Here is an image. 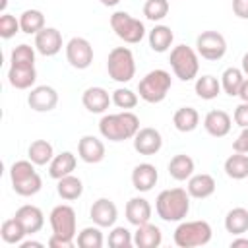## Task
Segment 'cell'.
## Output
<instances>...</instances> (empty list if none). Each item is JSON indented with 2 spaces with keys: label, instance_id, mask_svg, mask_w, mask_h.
<instances>
[{
  "label": "cell",
  "instance_id": "cell-11",
  "mask_svg": "<svg viewBox=\"0 0 248 248\" xmlns=\"http://www.w3.org/2000/svg\"><path fill=\"white\" fill-rule=\"evenodd\" d=\"M27 105L35 112H48L58 105V93L50 85H37L27 95Z\"/></svg>",
  "mask_w": 248,
  "mask_h": 248
},
{
  "label": "cell",
  "instance_id": "cell-38",
  "mask_svg": "<svg viewBox=\"0 0 248 248\" xmlns=\"http://www.w3.org/2000/svg\"><path fill=\"white\" fill-rule=\"evenodd\" d=\"M169 14V0H145L143 16L149 21H161Z\"/></svg>",
  "mask_w": 248,
  "mask_h": 248
},
{
  "label": "cell",
  "instance_id": "cell-20",
  "mask_svg": "<svg viewBox=\"0 0 248 248\" xmlns=\"http://www.w3.org/2000/svg\"><path fill=\"white\" fill-rule=\"evenodd\" d=\"M151 213H153L151 203L145 198H140L138 196V198L128 200V203H126V219L134 227H140L143 223H149Z\"/></svg>",
  "mask_w": 248,
  "mask_h": 248
},
{
  "label": "cell",
  "instance_id": "cell-41",
  "mask_svg": "<svg viewBox=\"0 0 248 248\" xmlns=\"http://www.w3.org/2000/svg\"><path fill=\"white\" fill-rule=\"evenodd\" d=\"M134 244V236L126 227H114L108 232V246L112 248H130Z\"/></svg>",
  "mask_w": 248,
  "mask_h": 248
},
{
  "label": "cell",
  "instance_id": "cell-9",
  "mask_svg": "<svg viewBox=\"0 0 248 248\" xmlns=\"http://www.w3.org/2000/svg\"><path fill=\"white\" fill-rule=\"evenodd\" d=\"M52 232L58 236H66V238H74L76 240V211L72 205L60 203L56 207H52L50 215H48Z\"/></svg>",
  "mask_w": 248,
  "mask_h": 248
},
{
  "label": "cell",
  "instance_id": "cell-49",
  "mask_svg": "<svg viewBox=\"0 0 248 248\" xmlns=\"http://www.w3.org/2000/svg\"><path fill=\"white\" fill-rule=\"evenodd\" d=\"M238 246L248 248V238H232L231 240V248H238Z\"/></svg>",
  "mask_w": 248,
  "mask_h": 248
},
{
  "label": "cell",
  "instance_id": "cell-22",
  "mask_svg": "<svg viewBox=\"0 0 248 248\" xmlns=\"http://www.w3.org/2000/svg\"><path fill=\"white\" fill-rule=\"evenodd\" d=\"M8 81H10V85L16 87V89H29V87H33L35 81H37V70H35V66H17V64H10Z\"/></svg>",
  "mask_w": 248,
  "mask_h": 248
},
{
  "label": "cell",
  "instance_id": "cell-2",
  "mask_svg": "<svg viewBox=\"0 0 248 248\" xmlns=\"http://www.w3.org/2000/svg\"><path fill=\"white\" fill-rule=\"evenodd\" d=\"M155 211L163 221H182L190 211V194L184 188L163 190L155 200Z\"/></svg>",
  "mask_w": 248,
  "mask_h": 248
},
{
  "label": "cell",
  "instance_id": "cell-17",
  "mask_svg": "<svg viewBox=\"0 0 248 248\" xmlns=\"http://www.w3.org/2000/svg\"><path fill=\"white\" fill-rule=\"evenodd\" d=\"M203 128L213 138H225L232 128V118L225 110H209L203 118Z\"/></svg>",
  "mask_w": 248,
  "mask_h": 248
},
{
  "label": "cell",
  "instance_id": "cell-13",
  "mask_svg": "<svg viewBox=\"0 0 248 248\" xmlns=\"http://www.w3.org/2000/svg\"><path fill=\"white\" fill-rule=\"evenodd\" d=\"M89 217L93 219V223L101 229H107V227H112L118 219V209L114 205L112 200L108 198H99L97 202H93L91 209H89Z\"/></svg>",
  "mask_w": 248,
  "mask_h": 248
},
{
  "label": "cell",
  "instance_id": "cell-45",
  "mask_svg": "<svg viewBox=\"0 0 248 248\" xmlns=\"http://www.w3.org/2000/svg\"><path fill=\"white\" fill-rule=\"evenodd\" d=\"M48 246H50V248H72V246H74V238L58 236V234L52 232V236L48 238Z\"/></svg>",
  "mask_w": 248,
  "mask_h": 248
},
{
  "label": "cell",
  "instance_id": "cell-46",
  "mask_svg": "<svg viewBox=\"0 0 248 248\" xmlns=\"http://www.w3.org/2000/svg\"><path fill=\"white\" fill-rule=\"evenodd\" d=\"M232 12L240 19H248V0H232Z\"/></svg>",
  "mask_w": 248,
  "mask_h": 248
},
{
  "label": "cell",
  "instance_id": "cell-47",
  "mask_svg": "<svg viewBox=\"0 0 248 248\" xmlns=\"http://www.w3.org/2000/svg\"><path fill=\"white\" fill-rule=\"evenodd\" d=\"M238 97L242 99V103H248V78H244L242 87H240V91H238Z\"/></svg>",
  "mask_w": 248,
  "mask_h": 248
},
{
  "label": "cell",
  "instance_id": "cell-7",
  "mask_svg": "<svg viewBox=\"0 0 248 248\" xmlns=\"http://www.w3.org/2000/svg\"><path fill=\"white\" fill-rule=\"evenodd\" d=\"M110 27H112L114 35L128 45H138L145 37L143 21L132 17L128 12H114L110 16Z\"/></svg>",
  "mask_w": 248,
  "mask_h": 248
},
{
  "label": "cell",
  "instance_id": "cell-36",
  "mask_svg": "<svg viewBox=\"0 0 248 248\" xmlns=\"http://www.w3.org/2000/svg\"><path fill=\"white\" fill-rule=\"evenodd\" d=\"M12 188L17 196H23V198H29V196H35L41 188H43V180L39 176V172L35 170L33 174L17 180V182H12Z\"/></svg>",
  "mask_w": 248,
  "mask_h": 248
},
{
  "label": "cell",
  "instance_id": "cell-51",
  "mask_svg": "<svg viewBox=\"0 0 248 248\" xmlns=\"http://www.w3.org/2000/svg\"><path fill=\"white\" fill-rule=\"evenodd\" d=\"M120 0H101V4L103 6H107V8H112V6H116Z\"/></svg>",
  "mask_w": 248,
  "mask_h": 248
},
{
  "label": "cell",
  "instance_id": "cell-25",
  "mask_svg": "<svg viewBox=\"0 0 248 248\" xmlns=\"http://www.w3.org/2000/svg\"><path fill=\"white\" fill-rule=\"evenodd\" d=\"M172 124L182 134L194 132L198 128V124H200V114H198V110L194 107H180L172 114Z\"/></svg>",
  "mask_w": 248,
  "mask_h": 248
},
{
  "label": "cell",
  "instance_id": "cell-43",
  "mask_svg": "<svg viewBox=\"0 0 248 248\" xmlns=\"http://www.w3.org/2000/svg\"><path fill=\"white\" fill-rule=\"evenodd\" d=\"M232 118H234V122H236L240 128H248V103H240V105L234 108Z\"/></svg>",
  "mask_w": 248,
  "mask_h": 248
},
{
  "label": "cell",
  "instance_id": "cell-23",
  "mask_svg": "<svg viewBox=\"0 0 248 248\" xmlns=\"http://www.w3.org/2000/svg\"><path fill=\"white\" fill-rule=\"evenodd\" d=\"M76 165H78L76 155L72 151H62V153L54 155L52 161L48 163V174H50V178L60 180L62 176L72 174L74 169H76Z\"/></svg>",
  "mask_w": 248,
  "mask_h": 248
},
{
  "label": "cell",
  "instance_id": "cell-21",
  "mask_svg": "<svg viewBox=\"0 0 248 248\" xmlns=\"http://www.w3.org/2000/svg\"><path fill=\"white\" fill-rule=\"evenodd\" d=\"M217 184H215V178L207 172H202V174H192L188 178V194L190 198H196V200H205L209 198L213 192H215Z\"/></svg>",
  "mask_w": 248,
  "mask_h": 248
},
{
  "label": "cell",
  "instance_id": "cell-44",
  "mask_svg": "<svg viewBox=\"0 0 248 248\" xmlns=\"http://www.w3.org/2000/svg\"><path fill=\"white\" fill-rule=\"evenodd\" d=\"M232 149L236 153H248V128H242V132L232 141Z\"/></svg>",
  "mask_w": 248,
  "mask_h": 248
},
{
  "label": "cell",
  "instance_id": "cell-48",
  "mask_svg": "<svg viewBox=\"0 0 248 248\" xmlns=\"http://www.w3.org/2000/svg\"><path fill=\"white\" fill-rule=\"evenodd\" d=\"M19 248H43V242H37V240H23L19 244Z\"/></svg>",
  "mask_w": 248,
  "mask_h": 248
},
{
  "label": "cell",
  "instance_id": "cell-34",
  "mask_svg": "<svg viewBox=\"0 0 248 248\" xmlns=\"http://www.w3.org/2000/svg\"><path fill=\"white\" fill-rule=\"evenodd\" d=\"M242 81H244V72L240 68H227L221 76V89L231 95V97H238V91L242 87Z\"/></svg>",
  "mask_w": 248,
  "mask_h": 248
},
{
  "label": "cell",
  "instance_id": "cell-4",
  "mask_svg": "<svg viewBox=\"0 0 248 248\" xmlns=\"http://www.w3.org/2000/svg\"><path fill=\"white\" fill-rule=\"evenodd\" d=\"M198 52L188 46V45H176L172 46L170 50V56H169V62H170V68L174 72V76L180 79V81H192L194 78H198V72H200V60H198Z\"/></svg>",
  "mask_w": 248,
  "mask_h": 248
},
{
  "label": "cell",
  "instance_id": "cell-1",
  "mask_svg": "<svg viewBox=\"0 0 248 248\" xmlns=\"http://www.w3.org/2000/svg\"><path fill=\"white\" fill-rule=\"evenodd\" d=\"M138 130H140V118L130 110H122L116 114H105L99 120V132L108 141L134 140Z\"/></svg>",
  "mask_w": 248,
  "mask_h": 248
},
{
  "label": "cell",
  "instance_id": "cell-19",
  "mask_svg": "<svg viewBox=\"0 0 248 248\" xmlns=\"http://www.w3.org/2000/svg\"><path fill=\"white\" fill-rule=\"evenodd\" d=\"M14 217L23 225V229L27 231V234L39 232V231L43 229V225H45V215H43V211H41L37 205H31V203L21 205V207L16 211Z\"/></svg>",
  "mask_w": 248,
  "mask_h": 248
},
{
  "label": "cell",
  "instance_id": "cell-40",
  "mask_svg": "<svg viewBox=\"0 0 248 248\" xmlns=\"http://www.w3.org/2000/svg\"><path fill=\"white\" fill-rule=\"evenodd\" d=\"M112 103L118 107V108H124V110H130L138 105V93H134L132 89L128 87H118L112 91Z\"/></svg>",
  "mask_w": 248,
  "mask_h": 248
},
{
  "label": "cell",
  "instance_id": "cell-8",
  "mask_svg": "<svg viewBox=\"0 0 248 248\" xmlns=\"http://www.w3.org/2000/svg\"><path fill=\"white\" fill-rule=\"evenodd\" d=\"M196 52L211 62H217L227 52V41L219 31H203L196 37Z\"/></svg>",
  "mask_w": 248,
  "mask_h": 248
},
{
  "label": "cell",
  "instance_id": "cell-37",
  "mask_svg": "<svg viewBox=\"0 0 248 248\" xmlns=\"http://www.w3.org/2000/svg\"><path fill=\"white\" fill-rule=\"evenodd\" d=\"M76 242L79 248H101L103 246V232H101V227H85L81 229V232H78L76 236Z\"/></svg>",
  "mask_w": 248,
  "mask_h": 248
},
{
  "label": "cell",
  "instance_id": "cell-30",
  "mask_svg": "<svg viewBox=\"0 0 248 248\" xmlns=\"http://www.w3.org/2000/svg\"><path fill=\"white\" fill-rule=\"evenodd\" d=\"M149 46L151 50L155 52H167L174 41V35L170 31V27L167 25H155L151 31H149Z\"/></svg>",
  "mask_w": 248,
  "mask_h": 248
},
{
  "label": "cell",
  "instance_id": "cell-50",
  "mask_svg": "<svg viewBox=\"0 0 248 248\" xmlns=\"http://www.w3.org/2000/svg\"><path fill=\"white\" fill-rule=\"evenodd\" d=\"M240 70L244 72V76H248V52L242 56V68Z\"/></svg>",
  "mask_w": 248,
  "mask_h": 248
},
{
  "label": "cell",
  "instance_id": "cell-24",
  "mask_svg": "<svg viewBox=\"0 0 248 248\" xmlns=\"http://www.w3.org/2000/svg\"><path fill=\"white\" fill-rule=\"evenodd\" d=\"M161 242H163V234L157 225L143 223L134 232V244L138 248H157L161 246Z\"/></svg>",
  "mask_w": 248,
  "mask_h": 248
},
{
  "label": "cell",
  "instance_id": "cell-6",
  "mask_svg": "<svg viewBox=\"0 0 248 248\" xmlns=\"http://www.w3.org/2000/svg\"><path fill=\"white\" fill-rule=\"evenodd\" d=\"M108 78L118 83H128L136 74V60L128 46H116L108 52L107 58Z\"/></svg>",
  "mask_w": 248,
  "mask_h": 248
},
{
  "label": "cell",
  "instance_id": "cell-42",
  "mask_svg": "<svg viewBox=\"0 0 248 248\" xmlns=\"http://www.w3.org/2000/svg\"><path fill=\"white\" fill-rule=\"evenodd\" d=\"M17 31H21L19 17H16V16L4 12V14L0 16V37H2V39H12Z\"/></svg>",
  "mask_w": 248,
  "mask_h": 248
},
{
  "label": "cell",
  "instance_id": "cell-32",
  "mask_svg": "<svg viewBox=\"0 0 248 248\" xmlns=\"http://www.w3.org/2000/svg\"><path fill=\"white\" fill-rule=\"evenodd\" d=\"M19 25H21V31L27 33V35H37L41 29H45V14L41 10H25L21 12L19 16Z\"/></svg>",
  "mask_w": 248,
  "mask_h": 248
},
{
  "label": "cell",
  "instance_id": "cell-5",
  "mask_svg": "<svg viewBox=\"0 0 248 248\" xmlns=\"http://www.w3.org/2000/svg\"><path fill=\"white\" fill-rule=\"evenodd\" d=\"M211 225L207 221H184L174 229V244L180 248L205 246L211 240Z\"/></svg>",
  "mask_w": 248,
  "mask_h": 248
},
{
  "label": "cell",
  "instance_id": "cell-33",
  "mask_svg": "<svg viewBox=\"0 0 248 248\" xmlns=\"http://www.w3.org/2000/svg\"><path fill=\"white\" fill-rule=\"evenodd\" d=\"M194 89H196V95L203 101H211L215 99L219 93H221V81L215 78V76H202L196 79L194 83Z\"/></svg>",
  "mask_w": 248,
  "mask_h": 248
},
{
  "label": "cell",
  "instance_id": "cell-35",
  "mask_svg": "<svg viewBox=\"0 0 248 248\" xmlns=\"http://www.w3.org/2000/svg\"><path fill=\"white\" fill-rule=\"evenodd\" d=\"M25 234H27V231L23 229V225L16 217L6 219L2 223V227H0V236H2V240L6 244H21Z\"/></svg>",
  "mask_w": 248,
  "mask_h": 248
},
{
  "label": "cell",
  "instance_id": "cell-10",
  "mask_svg": "<svg viewBox=\"0 0 248 248\" xmlns=\"http://www.w3.org/2000/svg\"><path fill=\"white\" fill-rule=\"evenodd\" d=\"M66 60L76 70H85L93 62V46L83 37H72L66 45Z\"/></svg>",
  "mask_w": 248,
  "mask_h": 248
},
{
  "label": "cell",
  "instance_id": "cell-39",
  "mask_svg": "<svg viewBox=\"0 0 248 248\" xmlns=\"http://www.w3.org/2000/svg\"><path fill=\"white\" fill-rule=\"evenodd\" d=\"M10 62L12 64H17V66H35V48L29 46V45H25V43L17 45L12 50Z\"/></svg>",
  "mask_w": 248,
  "mask_h": 248
},
{
  "label": "cell",
  "instance_id": "cell-26",
  "mask_svg": "<svg viewBox=\"0 0 248 248\" xmlns=\"http://www.w3.org/2000/svg\"><path fill=\"white\" fill-rule=\"evenodd\" d=\"M169 174L182 182V180H188L192 174H194V159L186 153H178L174 155L170 161H169Z\"/></svg>",
  "mask_w": 248,
  "mask_h": 248
},
{
  "label": "cell",
  "instance_id": "cell-18",
  "mask_svg": "<svg viewBox=\"0 0 248 248\" xmlns=\"http://www.w3.org/2000/svg\"><path fill=\"white\" fill-rule=\"evenodd\" d=\"M159 180L157 167L151 163H140L132 170V184L138 192H149Z\"/></svg>",
  "mask_w": 248,
  "mask_h": 248
},
{
  "label": "cell",
  "instance_id": "cell-3",
  "mask_svg": "<svg viewBox=\"0 0 248 248\" xmlns=\"http://www.w3.org/2000/svg\"><path fill=\"white\" fill-rule=\"evenodd\" d=\"M170 85H172L170 74H169L167 70L157 68V70L147 72V74L140 79V83H138V93H140V97H141L145 103H161V101L167 97Z\"/></svg>",
  "mask_w": 248,
  "mask_h": 248
},
{
  "label": "cell",
  "instance_id": "cell-12",
  "mask_svg": "<svg viewBox=\"0 0 248 248\" xmlns=\"http://www.w3.org/2000/svg\"><path fill=\"white\" fill-rule=\"evenodd\" d=\"M163 147V136L155 128H140L134 136V149L140 155H155Z\"/></svg>",
  "mask_w": 248,
  "mask_h": 248
},
{
  "label": "cell",
  "instance_id": "cell-14",
  "mask_svg": "<svg viewBox=\"0 0 248 248\" xmlns=\"http://www.w3.org/2000/svg\"><path fill=\"white\" fill-rule=\"evenodd\" d=\"M35 48L43 56H54L62 50V35L56 27H45L35 35Z\"/></svg>",
  "mask_w": 248,
  "mask_h": 248
},
{
  "label": "cell",
  "instance_id": "cell-27",
  "mask_svg": "<svg viewBox=\"0 0 248 248\" xmlns=\"http://www.w3.org/2000/svg\"><path fill=\"white\" fill-rule=\"evenodd\" d=\"M225 229L227 232L240 236L248 231V209L246 207H232L225 215Z\"/></svg>",
  "mask_w": 248,
  "mask_h": 248
},
{
  "label": "cell",
  "instance_id": "cell-29",
  "mask_svg": "<svg viewBox=\"0 0 248 248\" xmlns=\"http://www.w3.org/2000/svg\"><path fill=\"white\" fill-rule=\"evenodd\" d=\"M56 192H58V196H60L62 200L74 202V200H78V198L83 194V182H81L78 176H74V174H66V176H62V178L58 180Z\"/></svg>",
  "mask_w": 248,
  "mask_h": 248
},
{
  "label": "cell",
  "instance_id": "cell-16",
  "mask_svg": "<svg viewBox=\"0 0 248 248\" xmlns=\"http://www.w3.org/2000/svg\"><path fill=\"white\" fill-rule=\"evenodd\" d=\"M78 155L83 163H101L105 159V143L97 136H83L78 141Z\"/></svg>",
  "mask_w": 248,
  "mask_h": 248
},
{
  "label": "cell",
  "instance_id": "cell-31",
  "mask_svg": "<svg viewBox=\"0 0 248 248\" xmlns=\"http://www.w3.org/2000/svg\"><path fill=\"white\" fill-rule=\"evenodd\" d=\"M225 172L232 180L248 178V155L234 151V155L227 157V161H225Z\"/></svg>",
  "mask_w": 248,
  "mask_h": 248
},
{
  "label": "cell",
  "instance_id": "cell-15",
  "mask_svg": "<svg viewBox=\"0 0 248 248\" xmlns=\"http://www.w3.org/2000/svg\"><path fill=\"white\" fill-rule=\"evenodd\" d=\"M81 103H83V107L89 110V112H93V114H103L108 107H110V103H112V97L108 95V91L105 89V87H87L85 91H83V95H81Z\"/></svg>",
  "mask_w": 248,
  "mask_h": 248
},
{
  "label": "cell",
  "instance_id": "cell-28",
  "mask_svg": "<svg viewBox=\"0 0 248 248\" xmlns=\"http://www.w3.org/2000/svg\"><path fill=\"white\" fill-rule=\"evenodd\" d=\"M27 157L29 161H33L37 167H45L52 161L54 157V149H52V143H48L46 140H35L31 141L29 149H27Z\"/></svg>",
  "mask_w": 248,
  "mask_h": 248
}]
</instances>
